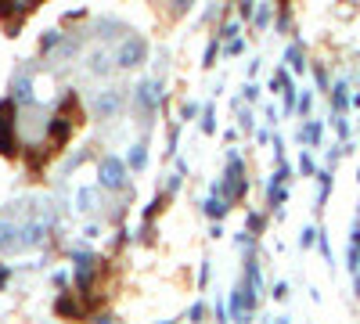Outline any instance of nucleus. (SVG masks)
Masks as SVG:
<instances>
[{
	"mask_svg": "<svg viewBox=\"0 0 360 324\" xmlns=\"http://www.w3.org/2000/svg\"><path fill=\"white\" fill-rule=\"evenodd\" d=\"M127 173H130V166L119 155H101V162H98V188L123 191L127 188Z\"/></svg>",
	"mask_w": 360,
	"mask_h": 324,
	"instance_id": "2",
	"label": "nucleus"
},
{
	"mask_svg": "<svg viewBox=\"0 0 360 324\" xmlns=\"http://www.w3.org/2000/svg\"><path fill=\"white\" fill-rule=\"evenodd\" d=\"M278 324H288V317H278Z\"/></svg>",
	"mask_w": 360,
	"mask_h": 324,
	"instance_id": "37",
	"label": "nucleus"
},
{
	"mask_svg": "<svg viewBox=\"0 0 360 324\" xmlns=\"http://www.w3.org/2000/svg\"><path fill=\"white\" fill-rule=\"evenodd\" d=\"M270 22V4H259L256 8V25H266Z\"/></svg>",
	"mask_w": 360,
	"mask_h": 324,
	"instance_id": "28",
	"label": "nucleus"
},
{
	"mask_svg": "<svg viewBox=\"0 0 360 324\" xmlns=\"http://www.w3.org/2000/svg\"><path fill=\"white\" fill-rule=\"evenodd\" d=\"M162 101V79H141L134 86V105L144 112V115H152Z\"/></svg>",
	"mask_w": 360,
	"mask_h": 324,
	"instance_id": "4",
	"label": "nucleus"
},
{
	"mask_svg": "<svg viewBox=\"0 0 360 324\" xmlns=\"http://www.w3.org/2000/svg\"><path fill=\"white\" fill-rule=\"evenodd\" d=\"M213 58H217V40L205 47V62H202V65H213Z\"/></svg>",
	"mask_w": 360,
	"mask_h": 324,
	"instance_id": "31",
	"label": "nucleus"
},
{
	"mask_svg": "<svg viewBox=\"0 0 360 324\" xmlns=\"http://www.w3.org/2000/svg\"><path fill=\"white\" fill-rule=\"evenodd\" d=\"M310 108H314V94H303V98H299V105H295V112L299 115H310Z\"/></svg>",
	"mask_w": 360,
	"mask_h": 324,
	"instance_id": "23",
	"label": "nucleus"
},
{
	"mask_svg": "<svg viewBox=\"0 0 360 324\" xmlns=\"http://www.w3.org/2000/svg\"><path fill=\"white\" fill-rule=\"evenodd\" d=\"M349 101H353V98H349V83H346V79H339V83L332 86V105H335V112H342Z\"/></svg>",
	"mask_w": 360,
	"mask_h": 324,
	"instance_id": "12",
	"label": "nucleus"
},
{
	"mask_svg": "<svg viewBox=\"0 0 360 324\" xmlns=\"http://www.w3.org/2000/svg\"><path fill=\"white\" fill-rule=\"evenodd\" d=\"M127 166H130V169H144V166H148V144H144V141H137L134 148H130Z\"/></svg>",
	"mask_w": 360,
	"mask_h": 324,
	"instance_id": "14",
	"label": "nucleus"
},
{
	"mask_svg": "<svg viewBox=\"0 0 360 324\" xmlns=\"http://www.w3.org/2000/svg\"><path fill=\"white\" fill-rule=\"evenodd\" d=\"M299 169H303V176H314V159L303 152V155H299Z\"/></svg>",
	"mask_w": 360,
	"mask_h": 324,
	"instance_id": "27",
	"label": "nucleus"
},
{
	"mask_svg": "<svg viewBox=\"0 0 360 324\" xmlns=\"http://www.w3.org/2000/svg\"><path fill=\"white\" fill-rule=\"evenodd\" d=\"M69 130H72V119H62V115H58V119L51 123V141H65Z\"/></svg>",
	"mask_w": 360,
	"mask_h": 324,
	"instance_id": "17",
	"label": "nucleus"
},
{
	"mask_svg": "<svg viewBox=\"0 0 360 324\" xmlns=\"http://www.w3.org/2000/svg\"><path fill=\"white\" fill-rule=\"evenodd\" d=\"M263 231V216L259 213H249V234H259Z\"/></svg>",
	"mask_w": 360,
	"mask_h": 324,
	"instance_id": "29",
	"label": "nucleus"
},
{
	"mask_svg": "<svg viewBox=\"0 0 360 324\" xmlns=\"http://www.w3.org/2000/svg\"><path fill=\"white\" fill-rule=\"evenodd\" d=\"M299 144H307V148H317L321 144V123L317 119H307L299 127Z\"/></svg>",
	"mask_w": 360,
	"mask_h": 324,
	"instance_id": "11",
	"label": "nucleus"
},
{
	"mask_svg": "<svg viewBox=\"0 0 360 324\" xmlns=\"http://www.w3.org/2000/svg\"><path fill=\"white\" fill-rule=\"evenodd\" d=\"M245 188H249V184H245V162L231 152V159H227V173L217 181L213 195H224V198L231 202V198H238V195H245Z\"/></svg>",
	"mask_w": 360,
	"mask_h": 324,
	"instance_id": "1",
	"label": "nucleus"
},
{
	"mask_svg": "<svg viewBox=\"0 0 360 324\" xmlns=\"http://www.w3.org/2000/svg\"><path fill=\"white\" fill-rule=\"evenodd\" d=\"M162 324H173V320H162Z\"/></svg>",
	"mask_w": 360,
	"mask_h": 324,
	"instance_id": "38",
	"label": "nucleus"
},
{
	"mask_svg": "<svg viewBox=\"0 0 360 324\" xmlns=\"http://www.w3.org/2000/svg\"><path fill=\"white\" fill-rule=\"evenodd\" d=\"M321 242V231L317 227H303V234H299V249H310Z\"/></svg>",
	"mask_w": 360,
	"mask_h": 324,
	"instance_id": "18",
	"label": "nucleus"
},
{
	"mask_svg": "<svg viewBox=\"0 0 360 324\" xmlns=\"http://www.w3.org/2000/svg\"><path fill=\"white\" fill-rule=\"evenodd\" d=\"M144 58H148L144 37H127L123 44H119V51H115V65L119 69H137V65H144Z\"/></svg>",
	"mask_w": 360,
	"mask_h": 324,
	"instance_id": "3",
	"label": "nucleus"
},
{
	"mask_svg": "<svg viewBox=\"0 0 360 324\" xmlns=\"http://www.w3.org/2000/svg\"><path fill=\"white\" fill-rule=\"evenodd\" d=\"M213 119H217V112H213V108H205V112H202V130H205V134H213V130H217Z\"/></svg>",
	"mask_w": 360,
	"mask_h": 324,
	"instance_id": "22",
	"label": "nucleus"
},
{
	"mask_svg": "<svg viewBox=\"0 0 360 324\" xmlns=\"http://www.w3.org/2000/svg\"><path fill=\"white\" fill-rule=\"evenodd\" d=\"M195 115H198V105H195V101H184V108H180V119L188 123V119H195Z\"/></svg>",
	"mask_w": 360,
	"mask_h": 324,
	"instance_id": "25",
	"label": "nucleus"
},
{
	"mask_svg": "<svg viewBox=\"0 0 360 324\" xmlns=\"http://www.w3.org/2000/svg\"><path fill=\"white\" fill-rule=\"evenodd\" d=\"M256 98H259V86L249 83V86H245V101H256Z\"/></svg>",
	"mask_w": 360,
	"mask_h": 324,
	"instance_id": "32",
	"label": "nucleus"
},
{
	"mask_svg": "<svg viewBox=\"0 0 360 324\" xmlns=\"http://www.w3.org/2000/svg\"><path fill=\"white\" fill-rule=\"evenodd\" d=\"M112 69V58L105 54V51H98V54H90V72H98V76H105Z\"/></svg>",
	"mask_w": 360,
	"mask_h": 324,
	"instance_id": "16",
	"label": "nucleus"
},
{
	"mask_svg": "<svg viewBox=\"0 0 360 324\" xmlns=\"http://www.w3.org/2000/svg\"><path fill=\"white\" fill-rule=\"evenodd\" d=\"M245 51V44L242 40H234V44H227V54H242Z\"/></svg>",
	"mask_w": 360,
	"mask_h": 324,
	"instance_id": "34",
	"label": "nucleus"
},
{
	"mask_svg": "<svg viewBox=\"0 0 360 324\" xmlns=\"http://www.w3.org/2000/svg\"><path fill=\"white\" fill-rule=\"evenodd\" d=\"M245 285H249V288L256 292V296H259V288H263V278H259V263H256L252 256L245 259Z\"/></svg>",
	"mask_w": 360,
	"mask_h": 324,
	"instance_id": "13",
	"label": "nucleus"
},
{
	"mask_svg": "<svg viewBox=\"0 0 360 324\" xmlns=\"http://www.w3.org/2000/svg\"><path fill=\"white\" fill-rule=\"evenodd\" d=\"M11 101L15 105H33V76L29 72H18L11 79Z\"/></svg>",
	"mask_w": 360,
	"mask_h": 324,
	"instance_id": "6",
	"label": "nucleus"
},
{
	"mask_svg": "<svg viewBox=\"0 0 360 324\" xmlns=\"http://www.w3.org/2000/svg\"><path fill=\"white\" fill-rule=\"evenodd\" d=\"M79 209H83V213L94 209V188H83V191H79Z\"/></svg>",
	"mask_w": 360,
	"mask_h": 324,
	"instance_id": "21",
	"label": "nucleus"
},
{
	"mask_svg": "<svg viewBox=\"0 0 360 324\" xmlns=\"http://www.w3.org/2000/svg\"><path fill=\"white\" fill-rule=\"evenodd\" d=\"M11 108H18L11 98L0 101V152H11V137H8V130H11Z\"/></svg>",
	"mask_w": 360,
	"mask_h": 324,
	"instance_id": "7",
	"label": "nucleus"
},
{
	"mask_svg": "<svg viewBox=\"0 0 360 324\" xmlns=\"http://www.w3.org/2000/svg\"><path fill=\"white\" fill-rule=\"evenodd\" d=\"M202 317H205V303H195V306L188 310V320H191V324H202Z\"/></svg>",
	"mask_w": 360,
	"mask_h": 324,
	"instance_id": "24",
	"label": "nucleus"
},
{
	"mask_svg": "<svg viewBox=\"0 0 360 324\" xmlns=\"http://www.w3.org/2000/svg\"><path fill=\"white\" fill-rule=\"evenodd\" d=\"M220 37H224L227 44H234V40H238V25H234V22H227V25L220 29Z\"/></svg>",
	"mask_w": 360,
	"mask_h": 324,
	"instance_id": "26",
	"label": "nucleus"
},
{
	"mask_svg": "<svg viewBox=\"0 0 360 324\" xmlns=\"http://www.w3.org/2000/svg\"><path fill=\"white\" fill-rule=\"evenodd\" d=\"M227 209H231V205H227V198H224V195H209V198L202 202V213H205L209 220H217V223L227 216Z\"/></svg>",
	"mask_w": 360,
	"mask_h": 324,
	"instance_id": "8",
	"label": "nucleus"
},
{
	"mask_svg": "<svg viewBox=\"0 0 360 324\" xmlns=\"http://www.w3.org/2000/svg\"><path fill=\"white\" fill-rule=\"evenodd\" d=\"M22 234V227H15V223H0V252H11V249H22L25 242L18 238Z\"/></svg>",
	"mask_w": 360,
	"mask_h": 324,
	"instance_id": "9",
	"label": "nucleus"
},
{
	"mask_svg": "<svg viewBox=\"0 0 360 324\" xmlns=\"http://www.w3.org/2000/svg\"><path fill=\"white\" fill-rule=\"evenodd\" d=\"M285 58H288L292 72H303V69H307V62H303V44H292V47L285 51Z\"/></svg>",
	"mask_w": 360,
	"mask_h": 324,
	"instance_id": "15",
	"label": "nucleus"
},
{
	"mask_svg": "<svg viewBox=\"0 0 360 324\" xmlns=\"http://www.w3.org/2000/svg\"><path fill=\"white\" fill-rule=\"evenodd\" d=\"M11 278V267H0V288H4V281Z\"/></svg>",
	"mask_w": 360,
	"mask_h": 324,
	"instance_id": "35",
	"label": "nucleus"
},
{
	"mask_svg": "<svg viewBox=\"0 0 360 324\" xmlns=\"http://www.w3.org/2000/svg\"><path fill=\"white\" fill-rule=\"evenodd\" d=\"M238 18H242V22L256 18V8H252V4H238Z\"/></svg>",
	"mask_w": 360,
	"mask_h": 324,
	"instance_id": "30",
	"label": "nucleus"
},
{
	"mask_svg": "<svg viewBox=\"0 0 360 324\" xmlns=\"http://www.w3.org/2000/svg\"><path fill=\"white\" fill-rule=\"evenodd\" d=\"M285 296H288V285L278 281V285H274V299H285Z\"/></svg>",
	"mask_w": 360,
	"mask_h": 324,
	"instance_id": "33",
	"label": "nucleus"
},
{
	"mask_svg": "<svg viewBox=\"0 0 360 324\" xmlns=\"http://www.w3.org/2000/svg\"><path fill=\"white\" fill-rule=\"evenodd\" d=\"M44 238H47V223L44 220H33V223L22 227V242L25 245H44Z\"/></svg>",
	"mask_w": 360,
	"mask_h": 324,
	"instance_id": "10",
	"label": "nucleus"
},
{
	"mask_svg": "<svg viewBox=\"0 0 360 324\" xmlns=\"http://www.w3.org/2000/svg\"><path fill=\"white\" fill-rule=\"evenodd\" d=\"M58 44H62V33H58V29H51L47 37H40V51H54Z\"/></svg>",
	"mask_w": 360,
	"mask_h": 324,
	"instance_id": "20",
	"label": "nucleus"
},
{
	"mask_svg": "<svg viewBox=\"0 0 360 324\" xmlns=\"http://www.w3.org/2000/svg\"><path fill=\"white\" fill-rule=\"evenodd\" d=\"M119 108H123V94H119V86H105V91H98V98H94V115H98V119H112Z\"/></svg>",
	"mask_w": 360,
	"mask_h": 324,
	"instance_id": "5",
	"label": "nucleus"
},
{
	"mask_svg": "<svg viewBox=\"0 0 360 324\" xmlns=\"http://www.w3.org/2000/svg\"><path fill=\"white\" fill-rule=\"evenodd\" d=\"M33 11V4H0V18H11V15H25Z\"/></svg>",
	"mask_w": 360,
	"mask_h": 324,
	"instance_id": "19",
	"label": "nucleus"
},
{
	"mask_svg": "<svg viewBox=\"0 0 360 324\" xmlns=\"http://www.w3.org/2000/svg\"><path fill=\"white\" fill-rule=\"evenodd\" d=\"M349 105H353V108H360V91L353 94V101H349Z\"/></svg>",
	"mask_w": 360,
	"mask_h": 324,
	"instance_id": "36",
	"label": "nucleus"
}]
</instances>
